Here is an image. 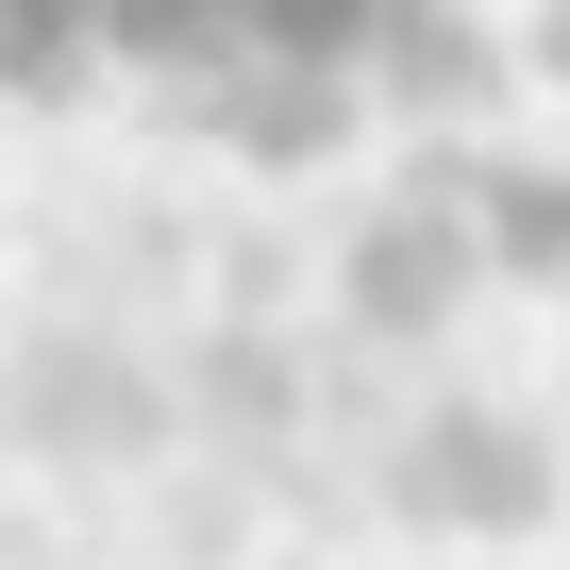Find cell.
<instances>
[{"instance_id": "obj_1", "label": "cell", "mask_w": 570, "mask_h": 570, "mask_svg": "<svg viewBox=\"0 0 570 570\" xmlns=\"http://www.w3.org/2000/svg\"><path fill=\"white\" fill-rule=\"evenodd\" d=\"M470 168H487V151H420V168H403V202H370V218H353V252H336V320H353L370 353H436V336L470 320V285H487Z\"/></svg>"}, {"instance_id": "obj_2", "label": "cell", "mask_w": 570, "mask_h": 570, "mask_svg": "<svg viewBox=\"0 0 570 570\" xmlns=\"http://www.w3.org/2000/svg\"><path fill=\"white\" fill-rule=\"evenodd\" d=\"M553 436L520 420V403H420L403 436H386V520L403 537H470V553H503V537H553Z\"/></svg>"}, {"instance_id": "obj_3", "label": "cell", "mask_w": 570, "mask_h": 570, "mask_svg": "<svg viewBox=\"0 0 570 570\" xmlns=\"http://www.w3.org/2000/svg\"><path fill=\"white\" fill-rule=\"evenodd\" d=\"M370 101H386V118H487V101H503V35L470 18V0H386Z\"/></svg>"}, {"instance_id": "obj_4", "label": "cell", "mask_w": 570, "mask_h": 570, "mask_svg": "<svg viewBox=\"0 0 570 570\" xmlns=\"http://www.w3.org/2000/svg\"><path fill=\"white\" fill-rule=\"evenodd\" d=\"M18 420H35L51 453H151V420H168V403H151V370H135V353L68 336V353H51L35 386H18Z\"/></svg>"}, {"instance_id": "obj_5", "label": "cell", "mask_w": 570, "mask_h": 570, "mask_svg": "<svg viewBox=\"0 0 570 570\" xmlns=\"http://www.w3.org/2000/svg\"><path fill=\"white\" fill-rule=\"evenodd\" d=\"M470 218H487V285H537V303H570V168L487 151V168H470Z\"/></svg>"}, {"instance_id": "obj_6", "label": "cell", "mask_w": 570, "mask_h": 570, "mask_svg": "<svg viewBox=\"0 0 570 570\" xmlns=\"http://www.w3.org/2000/svg\"><path fill=\"white\" fill-rule=\"evenodd\" d=\"M537 85H570V0H537Z\"/></svg>"}]
</instances>
